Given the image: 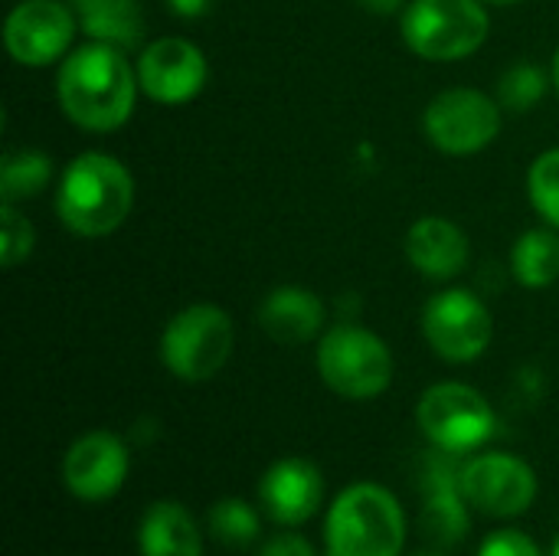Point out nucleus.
<instances>
[{"instance_id":"20","label":"nucleus","mask_w":559,"mask_h":556,"mask_svg":"<svg viewBox=\"0 0 559 556\" xmlns=\"http://www.w3.org/2000/svg\"><path fill=\"white\" fill-rule=\"evenodd\" d=\"M514 279L524 288H547L559 279V236L550 229H531L514 242L511 252Z\"/></svg>"},{"instance_id":"32","label":"nucleus","mask_w":559,"mask_h":556,"mask_svg":"<svg viewBox=\"0 0 559 556\" xmlns=\"http://www.w3.org/2000/svg\"><path fill=\"white\" fill-rule=\"evenodd\" d=\"M554 556H559V537H557V544H554Z\"/></svg>"},{"instance_id":"8","label":"nucleus","mask_w":559,"mask_h":556,"mask_svg":"<svg viewBox=\"0 0 559 556\" xmlns=\"http://www.w3.org/2000/svg\"><path fill=\"white\" fill-rule=\"evenodd\" d=\"M423 128L439 151L462 157L488 147L498 138L501 108L478 88H445L429 102Z\"/></svg>"},{"instance_id":"19","label":"nucleus","mask_w":559,"mask_h":556,"mask_svg":"<svg viewBox=\"0 0 559 556\" xmlns=\"http://www.w3.org/2000/svg\"><path fill=\"white\" fill-rule=\"evenodd\" d=\"M82 33L111 46H138L144 36V13L138 0H72Z\"/></svg>"},{"instance_id":"14","label":"nucleus","mask_w":559,"mask_h":556,"mask_svg":"<svg viewBox=\"0 0 559 556\" xmlns=\"http://www.w3.org/2000/svg\"><path fill=\"white\" fill-rule=\"evenodd\" d=\"M324 495V478L308 459H282L259 482L262 511L285 528H298L314 518Z\"/></svg>"},{"instance_id":"27","label":"nucleus","mask_w":559,"mask_h":556,"mask_svg":"<svg viewBox=\"0 0 559 556\" xmlns=\"http://www.w3.org/2000/svg\"><path fill=\"white\" fill-rule=\"evenodd\" d=\"M259 556H314V547L298 534H278L259 551Z\"/></svg>"},{"instance_id":"15","label":"nucleus","mask_w":559,"mask_h":556,"mask_svg":"<svg viewBox=\"0 0 559 556\" xmlns=\"http://www.w3.org/2000/svg\"><path fill=\"white\" fill-rule=\"evenodd\" d=\"M445 456V452H442ZM429 459L423 475V531L436 547H455L468 534V514H465V495L459 488V469L449 465V459Z\"/></svg>"},{"instance_id":"23","label":"nucleus","mask_w":559,"mask_h":556,"mask_svg":"<svg viewBox=\"0 0 559 556\" xmlns=\"http://www.w3.org/2000/svg\"><path fill=\"white\" fill-rule=\"evenodd\" d=\"M531 200L537 206V213L559 229V147L544 151L534 164H531Z\"/></svg>"},{"instance_id":"4","label":"nucleus","mask_w":559,"mask_h":556,"mask_svg":"<svg viewBox=\"0 0 559 556\" xmlns=\"http://www.w3.org/2000/svg\"><path fill=\"white\" fill-rule=\"evenodd\" d=\"M488 13L478 0H413L403 13L406 46L429 62H455L488 39Z\"/></svg>"},{"instance_id":"9","label":"nucleus","mask_w":559,"mask_h":556,"mask_svg":"<svg viewBox=\"0 0 559 556\" xmlns=\"http://www.w3.org/2000/svg\"><path fill=\"white\" fill-rule=\"evenodd\" d=\"M423 334L442 360L468 364L488 351L495 338V321L481 298H475L465 288H449L426 305Z\"/></svg>"},{"instance_id":"13","label":"nucleus","mask_w":559,"mask_h":556,"mask_svg":"<svg viewBox=\"0 0 559 556\" xmlns=\"http://www.w3.org/2000/svg\"><path fill=\"white\" fill-rule=\"evenodd\" d=\"M141 88L164 105L190 102L206 85V56L180 36H164L151 43L138 59Z\"/></svg>"},{"instance_id":"10","label":"nucleus","mask_w":559,"mask_h":556,"mask_svg":"<svg viewBox=\"0 0 559 556\" xmlns=\"http://www.w3.org/2000/svg\"><path fill=\"white\" fill-rule=\"evenodd\" d=\"M465 501L488 518H518L537 498L534 469L508 452H488L459 469Z\"/></svg>"},{"instance_id":"28","label":"nucleus","mask_w":559,"mask_h":556,"mask_svg":"<svg viewBox=\"0 0 559 556\" xmlns=\"http://www.w3.org/2000/svg\"><path fill=\"white\" fill-rule=\"evenodd\" d=\"M210 7V0H170V10L177 16H200Z\"/></svg>"},{"instance_id":"24","label":"nucleus","mask_w":559,"mask_h":556,"mask_svg":"<svg viewBox=\"0 0 559 556\" xmlns=\"http://www.w3.org/2000/svg\"><path fill=\"white\" fill-rule=\"evenodd\" d=\"M547 92V75L531 66V62H521V66H511L498 85V95H501V105L511 108V111H527L534 108Z\"/></svg>"},{"instance_id":"21","label":"nucleus","mask_w":559,"mask_h":556,"mask_svg":"<svg viewBox=\"0 0 559 556\" xmlns=\"http://www.w3.org/2000/svg\"><path fill=\"white\" fill-rule=\"evenodd\" d=\"M49 177H52V164L43 151L7 154L3 167H0V197H3V203L29 200L36 193H43Z\"/></svg>"},{"instance_id":"29","label":"nucleus","mask_w":559,"mask_h":556,"mask_svg":"<svg viewBox=\"0 0 559 556\" xmlns=\"http://www.w3.org/2000/svg\"><path fill=\"white\" fill-rule=\"evenodd\" d=\"M364 10H370V13H377V16H390V13H396L406 0H357Z\"/></svg>"},{"instance_id":"12","label":"nucleus","mask_w":559,"mask_h":556,"mask_svg":"<svg viewBox=\"0 0 559 556\" xmlns=\"http://www.w3.org/2000/svg\"><path fill=\"white\" fill-rule=\"evenodd\" d=\"M128 446L105 429L75 439L62 459V482L72 498L108 501L121 492L128 478Z\"/></svg>"},{"instance_id":"7","label":"nucleus","mask_w":559,"mask_h":556,"mask_svg":"<svg viewBox=\"0 0 559 556\" xmlns=\"http://www.w3.org/2000/svg\"><path fill=\"white\" fill-rule=\"evenodd\" d=\"M416 423L426 439L449 456H462L485 446L498 429L491 403L465 383L429 387L416 406Z\"/></svg>"},{"instance_id":"16","label":"nucleus","mask_w":559,"mask_h":556,"mask_svg":"<svg viewBox=\"0 0 559 556\" xmlns=\"http://www.w3.org/2000/svg\"><path fill=\"white\" fill-rule=\"evenodd\" d=\"M406 256L416 272L429 279H452L468 262V239L455 223L442 216H423L406 233Z\"/></svg>"},{"instance_id":"31","label":"nucleus","mask_w":559,"mask_h":556,"mask_svg":"<svg viewBox=\"0 0 559 556\" xmlns=\"http://www.w3.org/2000/svg\"><path fill=\"white\" fill-rule=\"evenodd\" d=\"M491 3H504L508 7V3H518V0H491Z\"/></svg>"},{"instance_id":"18","label":"nucleus","mask_w":559,"mask_h":556,"mask_svg":"<svg viewBox=\"0 0 559 556\" xmlns=\"http://www.w3.org/2000/svg\"><path fill=\"white\" fill-rule=\"evenodd\" d=\"M138 547L141 556H203V537L183 505L157 501L141 518Z\"/></svg>"},{"instance_id":"25","label":"nucleus","mask_w":559,"mask_h":556,"mask_svg":"<svg viewBox=\"0 0 559 556\" xmlns=\"http://www.w3.org/2000/svg\"><path fill=\"white\" fill-rule=\"evenodd\" d=\"M33 249V226L29 220L13 210V203H3L0 210V259L7 269H13L20 259H26Z\"/></svg>"},{"instance_id":"6","label":"nucleus","mask_w":559,"mask_h":556,"mask_svg":"<svg viewBox=\"0 0 559 556\" xmlns=\"http://www.w3.org/2000/svg\"><path fill=\"white\" fill-rule=\"evenodd\" d=\"M321 380L347 400H373L393 380L390 347L367 328L341 324L318 344Z\"/></svg>"},{"instance_id":"33","label":"nucleus","mask_w":559,"mask_h":556,"mask_svg":"<svg viewBox=\"0 0 559 556\" xmlns=\"http://www.w3.org/2000/svg\"><path fill=\"white\" fill-rule=\"evenodd\" d=\"M413 556H442V554H413Z\"/></svg>"},{"instance_id":"5","label":"nucleus","mask_w":559,"mask_h":556,"mask_svg":"<svg viewBox=\"0 0 559 556\" xmlns=\"http://www.w3.org/2000/svg\"><path fill=\"white\" fill-rule=\"evenodd\" d=\"M236 344L233 321L216 305H190L170 318L160 338V357L177 380L203 383L216 377Z\"/></svg>"},{"instance_id":"30","label":"nucleus","mask_w":559,"mask_h":556,"mask_svg":"<svg viewBox=\"0 0 559 556\" xmlns=\"http://www.w3.org/2000/svg\"><path fill=\"white\" fill-rule=\"evenodd\" d=\"M554 85H557V92H559V49H557V56H554Z\"/></svg>"},{"instance_id":"26","label":"nucleus","mask_w":559,"mask_h":556,"mask_svg":"<svg viewBox=\"0 0 559 556\" xmlns=\"http://www.w3.org/2000/svg\"><path fill=\"white\" fill-rule=\"evenodd\" d=\"M478 556H544V554H540V547H537L527 534H521V531H498V534H491V537L481 544Z\"/></svg>"},{"instance_id":"2","label":"nucleus","mask_w":559,"mask_h":556,"mask_svg":"<svg viewBox=\"0 0 559 556\" xmlns=\"http://www.w3.org/2000/svg\"><path fill=\"white\" fill-rule=\"evenodd\" d=\"M134 203V180L111 154H79L56 190V213L75 236L98 239L115 233Z\"/></svg>"},{"instance_id":"17","label":"nucleus","mask_w":559,"mask_h":556,"mask_svg":"<svg viewBox=\"0 0 559 556\" xmlns=\"http://www.w3.org/2000/svg\"><path fill=\"white\" fill-rule=\"evenodd\" d=\"M259 324L275 344H305L324 324V305L314 292L301 285H282L265 295L259 308Z\"/></svg>"},{"instance_id":"1","label":"nucleus","mask_w":559,"mask_h":556,"mask_svg":"<svg viewBox=\"0 0 559 556\" xmlns=\"http://www.w3.org/2000/svg\"><path fill=\"white\" fill-rule=\"evenodd\" d=\"M138 75L131 72L124 49L111 43H88L69 52L59 69V105L66 118L85 131H115L134 111Z\"/></svg>"},{"instance_id":"11","label":"nucleus","mask_w":559,"mask_h":556,"mask_svg":"<svg viewBox=\"0 0 559 556\" xmlns=\"http://www.w3.org/2000/svg\"><path fill=\"white\" fill-rule=\"evenodd\" d=\"M3 39L20 66H49L75 39V10L56 0H26L7 16Z\"/></svg>"},{"instance_id":"3","label":"nucleus","mask_w":559,"mask_h":556,"mask_svg":"<svg viewBox=\"0 0 559 556\" xmlns=\"http://www.w3.org/2000/svg\"><path fill=\"white\" fill-rule=\"evenodd\" d=\"M328 556H400L406 518L393 492L357 482L337 495L324 524Z\"/></svg>"},{"instance_id":"22","label":"nucleus","mask_w":559,"mask_h":556,"mask_svg":"<svg viewBox=\"0 0 559 556\" xmlns=\"http://www.w3.org/2000/svg\"><path fill=\"white\" fill-rule=\"evenodd\" d=\"M206 524H210V534L229 551H246L259 537V514L252 505L239 498H223L219 505H213Z\"/></svg>"}]
</instances>
